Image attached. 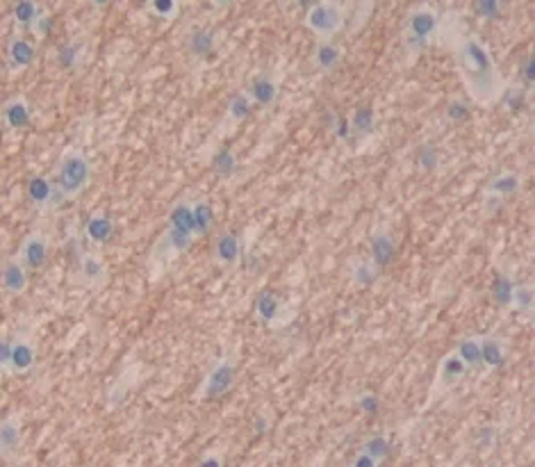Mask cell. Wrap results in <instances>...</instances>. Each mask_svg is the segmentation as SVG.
Returning <instances> with one entry per match:
<instances>
[{
  "instance_id": "cell-1",
  "label": "cell",
  "mask_w": 535,
  "mask_h": 467,
  "mask_svg": "<svg viewBox=\"0 0 535 467\" xmlns=\"http://www.w3.org/2000/svg\"><path fill=\"white\" fill-rule=\"evenodd\" d=\"M462 78L467 82L471 96L478 103H492L504 94V80L499 75L490 53L476 39H462L458 46Z\"/></svg>"
},
{
  "instance_id": "cell-2",
  "label": "cell",
  "mask_w": 535,
  "mask_h": 467,
  "mask_svg": "<svg viewBox=\"0 0 535 467\" xmlns=\"http://www.w3.org/2000/svg\"><path fill=\"white\" fill-rule=\"evenodd\" d=\"M92 178V162L85 153L80 151H68L57 164V176H55V185L60 187V192L66 199H73L85 190Z\"/></svg>"
},
{
  "instance_id": "cell-3",
  "label": "cell",
  "mask_w": 535,
  "mask_h": 467,
  "mask_svg": "<svg viewBox=\"0 0 535 467\" xmlns=\"http://www.w3.org/2000/svg\"><path fill=\"white\" fill-rule=\"evenodd\" d=\"M437 32V14L433 10H417L408 18V48L415 53L423 51L428 46V39Z\"/></svg>"
},
{
  "instance_id": "cell-4",
  "label": "cell",
  "mask_w": 535,
  "mask_h": 467,
  "mask_svg": "<svg viewBox=\"0 0 535 467\" xmlns=\"http://www.w3.org/2000/svg\"><path fill=\"white\" fill-rule=\"evenodd\" d=\"M27 199L37 210H55L66 201L64 194L60 192V187L51 183L46 176H32L27 180Z\"/></svg>"
},
{
  "instance_id": "cell-5",
  "label": "cell",
  "mask_w": 535,
  "mask_h": 467,
  "mask_svg": "<svg viewBox=\"0 0 535 467\" xmlns=\"http://www.w3.org/2000/svg\"><path fill=\"white\" fill-rule=\"evenodd\" d=\"M233 383H235V362L231 358L219 360L217 365L212 367V372L207 374V379L203 383V390H200V401L217 399V396L226 394L228 390L233 388Z\"/></svg>"
},
{
  "instance_id": "cell-6",
  "label": "cell",
  "mask_w": 535,
  "mask_h": 467,
  "mask_svg": "<svg viewBox=\"0 0 535 467\" xmlns=\"http://www.w3.org/2000/svg\"><path fill=\"white\" fill-rule=\"evenodd\" d=\"M305 23L312 32L328 37V34H335L342 27V12L332 3H317L312 5V10L305 16Z\"/></svg>"
},
{
  "instance_id": "cell-7",
  "label": "cell",
  "mask_w": 535,
  "mask_h": 467,
  "mask_svg": "<svg viewBox=\"0 0 535 467\" xmlns=\"http://www.w3.org/2000/svg\"><path fill=\"white\" fill-rule=\"evenodd\" d=\"M21 257H23L25 267L41 269L48 257V242L41 233H30L25 237L23 247H21Z\"/></svg>"
},
{
  "instance_id": "cell-8",
  "label": "cell",
  "mask_w": 535,
  "mask_h": 467,
  "mask_svg": "<svg viewBox=\"0 0 535 467\" xmlns=\"http://www.w3.org/2000/svg\"><path fill=\"white\" fill-rule=\"evenodd\" d=\"M3 123L7 128L21 130L30 125V105H27L25 96H14V99L5 101L3 105Z\"/></svg>"
},
{
  "instance_id": "cell-9",
  "label": "cell",
  "mask_w": 535,
  "mask_h": 467,
  "mask_svg": "<svg viewBox=\"0 0 535 467\" xmlns=\"http://www.w3.org/2000/svg\"><path fill=\"white\" fill-rule=\"evenodd\" d=\"M214 257L219 260V264L224 267H233V264L239 262L242 257V244L239 237L233 233H221L214 242Z\"/></svg>"
},
{
  "instance_id": "cell-10",
  "label": "cell",
  "mask_w": 535,
  "mask_h": 467,
  "mask_svg": "<svg viewBox=\"0 0 535 467\" xmlns=\"http://www.w3.org/2000/svg\"><path fill=\"white\" fill-rule=\"evenodd\" d=\"M34 365V346L27 338L18 336L12 344V374H25Z\"/></svg>"
},
{
  "instance_id": "cell-11",
  "label": "cell",
  "mask_w": 535,
  "mask_h": 467,
  "mask_svg": "<svg viewBox=\"0 0 535 467\" xmlns=\"http://www.w3.org/2000/svg\"><path fill=\"white\" fill-rule=\"evenodd\" d=\"M85 235L96 244H105L112 240V235H114V221L109 219L105 212H96L87 221Z\"/></svg>"
},
{
  "instance_id": "cell-12",
  "label": "cell",
  "mask_w": 535,
  "mask_h": 467,
  "mask_svg": "<svg viewBox=\"0 0 535 467\" xmlns=\"http://www.w3.org/2000/svg\"><path fill=\"white\" fill-rule=\"evenodd\" d=\"M32 60H34L32 44H27L25 39H12L10 41V46H7V64H10V68L18 71V68L30 66Z\"/></svg>"
},
{
  "instance_id": "cell-13",
  "label": "cell",
  "mask_w": 535,
  "mask_h": 467,
  "mask_svg": "<svg viewBox=\"0 0 535 467\" xmlns=\"http://www.w3.org/2000/svg\"><path fill=\"white\" fill-rule=\"evenodd\" d=\"M394 255H397V244L390 235H374L371 237V262L376 264L378 269L387 267Z\"/></svg>"
},
{
  "instance_id": "cell-14",
  "label": "cell",
  "mask_w": 535,
  "mask_h": 467,
  "mask_svg": "<svg viewBox=\"0 0 535 467\" xmlns=\"http://www.w3.org/2000/svg\"><path fill=\"white\" fill-rule=\"evenodd\" d=\"M3 288L12 294H21L27 288V276L18 260H7L3 267Z\"/></svg>"
},
{
  "instance_id": "cell-15",
  "label": "cell",
  "mask_w": 535,
  "mask_h": 467,
  "mask_svg": "<svg viewBox=\"0 0 535 467\" xmlns=\"http://www.w3.org/2000/svg\"><path fill=\"white\" fill-rule=\"evenodd\" d=\"M506 360V351H504V342L497 338H483L481 340V365L488 369H497L501 367Z\"/></svg>"
},
{
  "instance_id": "cell-16",
  "label": "cell",
  "mask_w": 535,
  "mask_h": 467,
  "mask_svg": "<svg viewBox=\"0 0 535 467\" xmlns=\"http://www.w3.org/2000/svg\"><path fill=\"white\" fill-rule=\"evenodd\" d=\"M194 242V235L187 233V231H180V228H173L169 226V231H166L162 244H157V255L162 253V251H173V253H183V251H187L192 247Z\"/></svg>"
},
{
  "instance_id": "cell-17",
  "label": "cell",
  "mask_w": 535,
  "mask_h": 467,
  "mask_svg": "<svg viewBox=\"0 0 535 467\" xmlns=\"http://www.w3.org/2000/svg\"><path fill=\"white\" fill-rule=\"evenodd\" d=\"M278 312H280V303H278V296L274 292H262V294L255 299V315L262 324L274 326L278 319Z\"/></svg>"
},
{
  "instance_id": "cell-18",
  "label": "cell",
  "mask_w": 535,
  "mask_h": 467,
  "mask_svg": "<svg viewBox=\"0 0 535 467\" xmlns=\"http://www.w3.org/2000/svg\"><path fill=\"white\" fill-rule=\"evenodd\" d=\"M465 372H467V365H465V362L460 360V355H458V353L447 355V358L442 360V365H440V383H442V388L454 386L456 381L462 379Z\"/></svg>"
},
{
  "instance_id": "cell-19",
  "label": "cell",
  "mask_w": 535,
  "mask_h": 467,
  "mask_svg": "<svg viewBox=\"0 0 535 467\" xmlns=\"http://www.w3.org/2000/svg\"><path fill=\"white\" fill-rule=\"evenodd\" d=\"M21 442V417L10 415L3 420L0 427V444H3V454H10L12 449H16Z\"/></svg>"
},
{
  "instance_id": "cell-20",
  "label": "cell",
  "mask_w": 535,
  "mask_h": 467,
  "mask_svg": "<svg viewBox=\"0 0 535 467\" xmlns=\"http://www.w3.org/2000/svg\"><path fill=\"white\" fill-rule=\"evenodd\" d=\"M80 271H82V281H85L87 285H92V288L101 285L103 278H105V264L101 262V257H96L92 253L82 255Z\"/></svg>"
},
{
  "instance_id": "cell-21",
  "label": "cell",
  "mask_w": 535,
  "mask_h": 467,
  "mask_svg": "<svg viewBox=\"0 0 535 467\" xmlns=\"http://www.w3.org/2000/svg\"><path fill=\"white\" fill-rule=\"evenodd\" d=\"M169 226L180 228V231H187V233H192V235H196V221H194L192 205H187V203L173 205L171 212H169Z\"/></svg>"
},
{
  "instance_id": "cell-22",
  "label": "cell",
  "mask_w": 535,
  "mask_h": 467,
  "mask_svg": "<svg viewBox=\"0 0 535 467\" xmlns=\"http://www.w3.org/2000/svg\"><path fill=\"white\" fill-rule=\"evenodd\" d=\"M276 94H278V87H276V80H271L269 75H260V78L253 80L251 85V96L258 105H271L276 101Z\"/></svg>"
},
{
  "instance_id": "cell-23",
  "label": "cell",
  "mask_w": 535,
  "mask_h": 467,
  "mask_svg": "<svg viewBox=\"0 0 535 467\" xmlns=\"http://www.w3.org/2000/svg\"><path fill=\"white\" fill-rule=\"evenodd\" d=\"M519 190V176L517 173H501V176L492 178V183L488 185V194L495 197H510Z\"/></svg>"
},
{
  "instance_id": "cell-24",
  "label": "cell",
  "mask_w": 535,
  "mask_h": 467,
  "mask_svg": "<svg viewBox=\"0 0 535 467\" xmlns=\"http://www.w3.org/2000/svg\"><path fill=\"white\" fill-rule=\"evenodd\" d=\"M481 340L483 338H467L458 344L456 353L460 355V360L467 367H478L481 365Z\"/></svg>"
},
{
  "instance_id": "cell-25",
  "label": "cell",
  "mask_w": 535,
  "mask_h": 467,
  "mask_svg": "<svg viewBox=\"0 0 535 467\" xmlns=\"http://www.w3.org/2000/svg\"><path fill=\"white\" fill-rule=\"evenodd\" d=\"M512 288H515V283H512L508 276L497 274V276H495V283H492V290H490V292H492V299H495V303L501 305V308H510Z\"/></svg>"
},
{
  "instance_id": "cell-26",
  "label": "cell",
  "mask_w": 535,
  "mask_h": 467,
  "mask_svg": "<svg viewBox=\"0 0 535 467\" xmlns=\"http://www.w3.org/2000/svg\"><path fill=\"white\" fill-rule=\"evenodd\" d=\"M339 48L335 44H319L315 51V66L322 71H330L332 66H337L339 62Z\"/></svg>"
},
{
  "instance_id": "cell-27",
  "label": "cell",
  "mask_w": 535,
  "mask_h": 467,
  "mask_svg": "<svg viewBox=\"0 0 535 467\" xmlns=\"http://www.w3.org/2000/svg\"><path fill=\"white\" fill-rule=\"evenodd\" d=\"M349 123H351V130H356L360 137L369 135V132L374 130V125H376V114H374L371 108H360L353 112Z\"/></svg>"
},
{
  "instance_id": "cell-28",
  "label": "cell",
  "mask_w": 535,
  "mask_h": 467,
  "mask_svg": "<svg viewBox=\"0 0 535 467\" xmlns=\"http://www.w3.org/2000/svg\"><path fill=\"white\" fill-rule=\"evenodd\" d=\"M192 210H194V221H196V235H205L210 231L212 219H214L210 203H207V201H196V203L192 205Z\"/></svg>"
},
{
  "instance_id": "cell-29",
  "label": "cell",
  "mask_w": 535,
  "mask_h": 467,
  "mask_svg": "<svg viewBox=\"0 0 535 467\" xmlns=\"http://www.w3.org/2000/svg\"><path fill=\"white\" fill-rule=\"evenodd\" d=\"M82 51H85V44H64L57 51V64L62 68H75L80 62Z\"/></svg>"
},
{
  "instance_id": "cell-30",
  "label": "cell",
  "mask_w": 535,
  "mask_h": 467,
  "mask_svg": "<svg viewBox=\"0 0 535 467\" xmlns=\"http://www.w3.org/2000/svg\"><path fill=\"white\" fill-rule=\"evenodd\" d=\"M214 46V34L210 30H198L190 37V51L198 58H205Z\"/></svg>"
},
{
  "instance_id": "cell-31",
  "label": "cell",
  "mask_w": 535,
  "mask_h": 467,
  "mask_svg": "<svg viewBox=\"0 0 535 467\" xmlns=\"http://www.w3.org/2000/svg\"><path fill=\"white\" fill-rule=\"evenodd\" d=\"M14 18H16V23L21 25H32L34 21H37L39 16V5L37 3H30V0H21V3L14 5Z\"/></svg>"
},
{
  "instance_id": "cell-32",
  "label": "cell",
  "mask_w": 535,
  "mask_h": 467,
  "mask_svg": "<svg viewBox=\"0 0 535 467\" xmlns=\"http://www.w3.org/2000/svg\"><path fill=\"white\" fill-rule=\"evenodd\" d=\"M378 276V267L374 262H360L353 267V283L360 288H371Z\"/></svg>"
},
{
  "instance_id": "cell-33",
  "label": "cell",
  "mask_w": 535,
  "mask_h": 467,
  "mask_svg": "<svg viewBox=\"0 0 535 467\" xmlns=\"http://www.w3.org/2000/svg\"><path fill=\"white\" fill-rule=\"evenodd\" d=\"M212 166H214V171H217L219 176H231V173L235 171V166H237V157H235L233 151L221 149L217 155H214Z\"/></svg>"
},
{
  "instance_id": "cell-34",
  "label": "cell",
  "mask_w": 535,
  "mask_h": 467,
  "mask_svg": "<svg viewBox=\"0 0 535 467\" xmlns=\"http://www.w3.org/2000/svg\"><path fill=\"white\" fill-rule=\"evenodd\" d=\"M248 112H251V99H248V94H235L231 105H228V114H231L233 121H244V118L248 116Z\"/></svg>"
},
{
  "instance_id": "cell-35",
  "label": "cell",
  "mask_w": 535,
  "mask_h": 467,
  "mask_svg": "<svg viewBox=\"0 0 535 467\" xmlns=\"http://www.w3.org/2000/svg\"><path fill=\"white\" fill-rule=\"evenodd\" d=\"M363 451L380 463L387 454H390V442H387V438H383V436H374L363 444Z\"/></svg>"
},
{
  "instance_id": "cell-36",
  "label": "cell",
  "mask_w": 535,
  "mask_h": 467,
  "mask_svg": "<svg viewBox=\"0 0 535 467\" xmlns=\"http://www.w3.org/2000/svg\"><path fill=\"white\" fill-rule=\"evenodd\" d=\"M510 308H515V310H531L533 308V290L529 288V285L512 288Z\"/></svg>"
},
{
  "instance_id": "cell-37",
  "label": "cell",
  "mask_w": 535,
  "mask_h": 467,
  "mask_svg": "<svg viewBox=\"0 0 535 467\" xmlns=\"http://www.w3.org/2000/svg\"><path fill=\"white\" fill-rule=\"evenodd\" d=\"M178 3H173V0H151V3H146V10L153 12L155 16H162V18H173L178 12Z\"/></svg>"
},
{
  "instance_id": "cell-38",
  "label": "cell",
  "mask_w": 535,
  "mask_h": 467,
  "mask_svg": "<svg viewBox=\"0 0 535 467\" xmlns=\"http://www.w3.org/2000/svg\"><path fill=\"white\" fill-rule=\"evenodd\" d=\"M474 7H476V14L481 18H499L504 5L497 3V0H478Z\"/></svg>"
},
{
  "instance_id": "cell-39",
  "label": "cell",
  "mask_w": 535,
  "mask_h": 467,
  "mask_svg": "<svg viewBox=\"0 0 535 467\" xmlns=\"http://www.w3.org/2000/svg\"><path fill=\"white\" fill-rule=\"evenodd\" d=\"M419 166L423 171H435L437 169V153L433 146H423L419 151Z\"/></svg>"
},
{
  "instance_id": "cell-40",
  "label": "cell",
  "mask_w": 535,
  "mask_h": 467,
  "mask_svg": "<svg viewBox=\"0 0 535 467\" xmlns=\"http://www.w3.org/2000/svg\"><path fill=\"white\" fill-rule=\"evenodd\" d=\"M504 103H506V108H510L512 112H517V110L524 108V92L522 89H506Z\"/></svg>"
},
{
  "instance_id": "cell-41",
  "label": "cell",
  "mask_w": 535,
  "mask_h": 467,
  "mask_svg": "<svg viewBox=\"0 0 535 467\" xmlns=\"http://www.w3.org/2000/svg\"><path fill=\"white\" fill-rule=\"evenodd\" d=\"M447 116L451 118V121H465V118L469 116V108L465 105L462 101H454V103H449Z\"/></svg>"
},
{
  "instance_id": "cell-42",
  "label": "cell",
  "mask_w": 535,
  "mask_h": 467,
  "mask_svg": "<svg viewBox=\"0 0 535 467\" xmlns=\"http://www.w3.org/2000/svg\"><path fill=\"white\" fill-rule=\"evenodd\" d=\"M358 406L367 415H376L378 408H380V401H378L376 394H363V396H360V401H358Z\"/></svg>"
},
{
  "instance_id": "cell-43",
  "label": "cell",
  "mask_w": 535,
  "mask_h": 467,
  "mask_svg": "<svg viewBox=\"0 0 535 467\" xmlns=\"http://www.w3.org/2000/svg\"><path fill=\"white\" fill-rule=\"evenodd\" d=\"M30 27L39 34V37H44V34H48V30H51V27H53V18H51V14H48V12H41L39 16H37V21H34V23H32Z\"/></svg>"
},
{
  "instance_id": "cell-44",
  "label": "cell",
  "mask_w": 535,
  "mask_h": 467,
  "mask_svg": "<svg viewBox=\"0 0 535 467\" xmlns=\"http://www.w3.org/2000/svg\"><path fill=\"white\" fill-rule=\"evenodd\" d=\"M0 367L5 374H12V344L3 342L0 344Z\"/></svg>"
},
{
  "instance_id": "cell-45",
  "label": "cell",
  "mask_w": 535,
  "mask_h": 467,
  "mask_svg": "<svg viewBox=\"0 0 535 467\" xmlns=\"http://www.w3.org/2000/svg\"><path fill=\"white\" fill-rule=\"evenodd\" d=\"M522 78H526V87H533V80H535V58L529 55L522 66Z\"/></svg>"
},
{
  "instance_id": "cell-46",
  "label": "cell",
  "mask_w": 535,
  "mask_h": 467,
  "mask_svg": "<svg viewBox=\"0 0 535 467\" xmlns=\"http://www.w3.org/2000/svg\"><path fill=\"white\" fill-rule=\"evenodd\" d=\"M332 132H335L337 139H349L351 137V123L346 121V118H337L335 128H332Z\"/></svg>"
},
{
  "instance_id": "cell-47",
  "label": "cell",
  "mask_w": 535,
  "mask_h": 467,
  "mask_svg": "<svg viewBox=\"0 0 535 467\" xmlns=\"http://www.w3.org/2000/svg\"><path fill=\"white\" fill-rule=\"evenodd\" d=\"M200 467H224V458L217 456V454H207L198 461Z\"/></svg>"
},
{
  "instance_id": "cell-48",
  "label": "cell",
  "mask_w": 535,
  "mask_h": 467,
  "mask_svg": "<svg viewBox=\"0 0 535 467\" xmlns=\"http://www.w3.org/2000/svg\"><path fill=\"white\" fill-rule=\"evenodd\" d=\"M351 465H353V467H376V465H378V461H376V458H371L369 454H365V451H363V454H360V456H358L356 461H353Z\"/></svg>"
},
{
  "instance_id": "cell-49",
  "label": "cell",
  "mask_w": 535,
  "mask_h": 467,
  "mask_svg": "<svg viewBox=\"0 0 535 467\" xmlns=\"http://www.w3.org/2000/svg\"><path fill=\"white\" fill-rule=\"evenodd\" d=\"M504 199L501 197H495V194H490L488 197V203H485V210H488V214H495L499 207H501Z\"/></svg>"
},
{
  "instance_id": "cell-50",
  "label": "cell",
  "mask_w": 535,
  "mask_h": 467,
  "mask_svg": "<svg viewBox=\"0 0 535 467\" xmlns=\"http://www.w3.org/2000/svg\"><path fill=\"white\" fill-rule=\"evenodd\" d=\"M267 429H269V427H267V422L262 420V417H258V420H255V431H258V433L262 436V433H265Z\"/></svg>"
}]
</instances>
